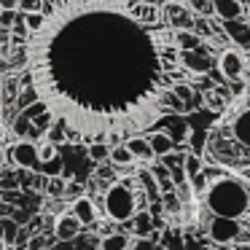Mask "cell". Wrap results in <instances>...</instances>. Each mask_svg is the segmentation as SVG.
Wrapping results in <instances>:
<instances>
[{
    "label": "cell",
    "instance_id": "obj_32",
    "mask_svg": "<svg viewBox=\"0 0 250 250\" xmlns=\"http://www.w3.org/2000/svg\"><path fill=\"white\" fill-rule=\"evenodd\" d=\"M17 22V11H0V30H11Z\"/></svg>",
    "mask_w": 250,
    "mask_h": 250
},
{
    "label": "cell",
    "instance_id": "obj_20",
    "mask_svg": "<svg viewBox=\"0 0 250 250\" xmlns=\"http://www.w3.org/2000/svg\"><path fill=\"white\" fill-rule=\"evenodd\" d=\"M19 86H22V83L17 81V78H6V83H3V89H0V100H3V103H17V94H19Z\"/></svg>",
    "mask_w": 250,
    "mask_h": 250
},
{
    "label": "cell",
    "instance_id": "obj_17",
    "mask_svg": "<svg viewBox=\"0 0 250 250\" xmlns=\"http://www.w3.org/2000/svg\"><path fill=\"white\" fill-rule=\"evenodd\" d=\"M108 162L113 164V167H132V164H135V159L129 156V151H126L124 146H110Z\"/></svg>",
    "mask_w": 250,
    "mask_h": 250
},
{
    "label": "cell",
    "instance_id": "obj_14",
    "mask_svg": "<svg viewBox=\"0 0 250 250\" xmlns=\"http://www.w3.org/2000/svg\"><path fill=\"white\" fill-rule=\"evenodd\" d=\"M146 140H148V146H151L153 159H164V156H169V153L175 151V143L169 140V135H164L162 129L151 132V135H148Z\"/></svg>",
    "mask_w": 250,
    "mask_h": 250
},
{
    "label": "cell",
    "instance_id": "obj_41",
    "mask_svg": "<svg viewBox=\"0 0 250 250\" xmlns=\"http://www.w3.org/2000/svg\"><path fill=\"white\" fill-rule=\"evenodd\" d=\"M242 76H245V83L250 86V60H245V73Z\"/></svg>",
    "mask_w": 250,
    "mask_h": 250
},
{
    "label": "cell",
    "instance_id": "obj_43",
    "mask_svg": "<svg viewBox=\"0 0 250 250\" xmlns=\"http://www.w3.org/2000/svg\"><path fill=\"white\" fill-rule=\"evenodd\" d=\"M0 250H19V248H14V245H6L3 239H0Z\"/></svg>",
    "mask_w": 250,
    "mask_h": 250
},
{
    "label": "cell",
    "instance_id": "obj_13",
    "mask_svg": "<svg viewBox=\"0 0 250 250\" xmlns=\"http://www.w3.org/2000/svg\"><path fill=\"white\" fill-rule=\"evenodd\" d=\"M121 146L129 151V156L135 159V164L137 162H151L153 159V153H151V146H148V140L146 137H140V135H132V137H126Z\"/></svg>",
    "mask_w": 250,
    "mask_h": 250
},
{
    "label": "cell",
    "instance_id": "obj_6",
    "mask_svg": "<svg viewBox=\"0 0 250 250\" xmlns=\"http://www.w3.org/2000/svg\"><path fill=\"white\" fill-rule=\"evenodd\" d=\"M178 62L188 73H196V76H207V73L212 70V57L207 54L202 46H199V49H194V51H180Z\"/></svg>",
    "mask_w": 250,
    "mask_h": 250
},
{
    "label": "cell",
    "instance_id": "obj_25",
    "mask_svg": "<svg viewBox=\"0 0 250 250\" xmlns=\"http://www.w3.org/2000/svg\"><path fill=\"white\" fill-rule=\"evenodd\" d=\"M17 234H19V226L11 221V218H3V242L6 245H14L17 242Z\"/></svg>",
    "mask_w": 250,
    "mask_h": 250
},
{
    "label": "cell",
    "instance_id": "obj_23",
    "mask_svg": "<svg viewBox=\"0 0 250 250\" xmlns=\"http://www.w3.org/2000/svg\"><path fill=\"white\" fill-rule=\"evenodd\" d=\"M140 180H143V186H146V191H148V196H151V202H159V199H162V196H159V186H156V180L151 178V172L140 169Z\"/></svg>",
    "mask_w": 250,
    "mask_h": 250
},
{
    "label": "cell",
    "instance_id": "obj_18",
    "mask_svg": "<svg viewBox=\"0 0 250 250\" xmlns=\"http://www.w3.org/2000/svg\"><path fill=\"white\" fill-rule=\"evenodd\" d=\"M167 119V116H164ZM167 124H169V129L172 132H167L169 135V140H186L188 137V124H186V119H178V116H172V119H167Z\"/></svg>",
    "mask_w": 250,
    "mask_h": 250
},
{
    "label": "cell",
    "instance_id": "obj_16",
    "mask_svg": "<svg viewBox=\"0 0 250 250\" xmlns=\"http://www.w3.org/2000/svg\"><path fill=\"white\" fill-rule=\"evenodd\" d=\"M129 248V239H126V234H105L103 239H100V250H126Z\"/></svg>",
    "mask_w": 250,
    "mask_h": 250
},
{
    "label": "cell",
    "instance_id": "obj_46",
    "mask_svg": "<svg viewBox=\"0 0 250 250\" xmlns=\"http://www.w3.org/2000/svg\"><path fill=\"white\" fill-rule=\"evenodd\" d=\"M0 239H3V218H0Z\"/></svg>",
    "mask_w": 250,
    "mask_h": 250
},
{
    "label": "cell",
    "instance_id": "obj_30",
    "mask_svg": "<svg viewBox=\"0 0 250 250\" xmlns=\"http://www.w3.org/2000/svg\"><path fill=\"white\" fill-rule=\"evenodd\" d=\"M46 191H49L51 196H62V194H65V180H62V178H49Z\"/></svg>",
    "mask_w": 250,
    "mask_h": 250
},
{
    "label": "cell",
    "instance_id": "obj_40",
    "mask_svg": "<svg viewBox=\"0 0 250 250\" xmlns=\"http://www.w3.org/2000/svg\"><path fill=\"white\" fill-rule=\"evenodd\" d=\"M146 6H156V8H162V6H167L169 0H143Z\"/></svg>",
    "mask_w": 250,
    "mask_h": 250
},
{
    "label": "cell",
    "instance_id": "obj_10",
    "mask_svg": "<svg viewBox=\"0 0 250 250\" xmlns=\"http://www.w3.org/2000/svg\"><path fill=\"white\" fill-rule=\"evenodd\" d=\"M212 6V17L221 22H234L242 17V3L239 0H210Z\"/></svg>",
    "mask_w": 250,
    "mask_h": 250
},
{
    "label": "cell",
    "instance_id": "obj_35",
    "mask_svg": "<svg viewBox=\"0 0 250 250\" xmlns=\"http://www.w3.org/2000/svg\"><path fill=\"white\" fill-rule=\"evenodd\" d=\"M46 245H49V242H46L43 237H33V239H30V245H27V250H43Z\"/></svg>",
    "mask_w": 250,
    "mask_h": 250
},
{
    "label": "cell",
    "instance_id": "obj_21",
    "mask_svg": "<svg viewBox=\"0 0 250 250\" xmlns=\"http://www.w3.org/2000/svg\"><path fill=\"white\" fill-rule=\"evenodd\" d=\"M199 172H202V156H194V153L183 156V175H186V180H188L191 175H199Z\"/></svg>",
    "mask_w": 250,
    "mask_h": 250
},
{
    "label": "cell",
    "instance_id": "obj_33",
    "mask_svg": "<svg viewBox=\"0 0 250 250\" xmlns=\"http://www.w3.org/2000/svg\"><path fill=\"white\" fill-rule=\"evenodd\" d=\"M188 180H191V188H194L196 194H202V191L207 188V178H205V175H202V172H199V175H191Z\"/></svg>",
    "mask_w": 250,
    "mask_h": 250
},
{
    "label": "cell",
    "instance_id": "obj_19",
    "mask_svg": "<svg viewBox=\"0 0 250 250\" xmlns=\"http://www.w3.org/2000/svg\"><path fill=\"white\" fill-rule=\"evenodd\" d=\"M180 6H183L188 14H205V17H210V14H212L210 0H183Z\"/></svg>",
    "mask_w": 250,
    "mask_h": 250
},
{
    "label": "cell",
    "instance_id": "obj_11",
    "mask_svg": "<svg viewBox=\"0 0 250 250\" xmlns=\"http://www.w3.org/2000/svg\"><path fill=\"white\" fill-rule=\"evenodd\" d=\"M70 212H73V218H76L81 226H94V221H97V210H94V205H92L89 196H76Z\"/></svg>",
    "mask_w": 250,
    "mask_h": 250
},
{
    "label": "cell",
    "instance_id": "obj_28",
    "mask_svg": "<svg viewBox=\"0 0 250 250\" xmlns=\"http://www.w3.org/2000/svg\"><path fill=\"white\" fill-rule=\"evenodd\" d=\"M41 3H43V0H19L17 11L19 14H35V11H41Z\"/></svg>",
    "mask_w": 250,
    "mask_h": 250
},
{
    "label": "cell",
    "instance_id": "obj_1",
    "mask_svg": "<svg viewBox=\"0 0 250 250\" xmlns=\"http://www.w3.org/2000/svg\"><path fill=\"white\" fill-rule=\"evenodd\" d=\"M43 27L24 38L27 86L49 129L81 146H116L183 105L172 97L175 33L148 27L129 0H43Z\"/></svg>",
    "mask_w": 250,
    "mask_h": 250
},
{
    "label": "cell",
    "instance_id": "obj_27",
    "mask_svg": "<svg viewBox=\"0 0 250 250\" xmlns=\"http://www.w3.org/2000/svg\"><path fill=\"white\" fill-rule=\"evenodd\" d=\"M33 103H38V100H35V94H33V89H19V94H17V108L19 110H24V108H30V105Z\"/></svg>",
    "mask_w": 250,
    "mask_h": 250
},
{
    "label": "cell",
    "instance_id": "obj_38",
    "mask_svg": "<svg viewBox=\"0 0 250 250\" xmlns=\"http://www.w3.org/2000/svg\"><path fill=\"white\" fill-rule=\"evenodd\" d=\"M237 239H239V245H250V231H248V229H245V231H242V229H239Z\"/></svg>",
    "mask_w": 250,
    "mask_h": 250
},
{
    "label": "cell",
    "instance_id": "obj_9",
    "mask_svg": "<svg viewBox=\"0 0 250 250\" xmlns=\"http://www.w3.org/2000/svg\"><path fill=\"white\" fill-rule=\"evenodd\" d=\"M81 234V223L73 218V212H62L54 218V237L62 242H73V239Z\"/></svg>",
    "mask_w": 250,
    "mask_h": 250
},
{
    "label": "cell",
    "instance_id": "obj_26",
    "mask_svg": "<svg viewBox=\"0 0 250 250\" xmlns=\"http://www.w3.org/2000/svg\"><path fill=\"white\" fill-rule=\"evenodd\" d=\"M14 132H17V135H27V132H30V135H38V132L33 129V124H30V119H27L24 113H19V116H17V121H14Z\"/></svg>",
    "mask_w": 250,
    "mask_h": 250
},
{
    "label": "cell",
    "instance_id": "obj_12",
    "mask_svg": "<svg viewBox=\"0 0 250 250\" xmlns=\"http://www.w3.org/2000/svg\"><path fill=\"white\" fill-rule=\"evenodd\" d=\"M129 226H132V231H135L137 239H151L153 231H156V229H153V215L146 210H135V215L129 218Z\"/></svg>",
    "mask_w": 250,
    "mask_h": 250
},
{
    "label": "cell",
    "instance_id": "obj_15",
    "mask_svg": "<svg viewBox=\"0 0 250 250\" xmlns=\"http://www.w3.org/2000/svg\"><path fill=\"white\" fill-rule=\"evenodd\" d=\"M231 135H234V140L239 143V146H245V148H250V108L248 110H242V113L234 119V124H231Z\"/></svg>",
    "mask_w": 250,
    "mask_h": 250
},
{
    "label": "cell",
    "instance_id": "obj_44",
    "mask_svg": "<svg viewBox=\"0 0 250 250\" xmlns=\"http://www.w3.org/2000/svg\"><path fill=\"white\" fill-rule=\"evenodd\" d=\"M186 250H196V242H194V239H188V242H186Z\"/></svg>",
    "mask_w": 250,
    "mask_h": 250
},
{
    "label": "cell",
    "instance_id": "obj_22",
    "mask_svg": "<svg viewBox=\"0 0 250 250\" xmlns=\"http://www.w3.org/2000/svg\"><path fill=\"white\" fill-rule=\"evenodd\" d=\"M22 19H24V27H27V35L38 33V30L43 27V14H41V11H35V14H22Z\"/></svg>",
    "mask_w": 250,
    "mask_h": 250
},
{
    "label": "cell",
    "instance_id": "obj_3",
    "mask_svg": "<svg viewBox=\"0 0 250 250\" xmlns=\"http://www.w3.org/2000/svg\"><path fill=\"white\" fill-rule=\"evenodd\" d=\"M103 207L105 215L116 223H129V218L135 215V194L129 186L124 183H113L110 188H105L103 194Z\"/></svg>",
    "mask_w": 250,
    "mask_h": 250
},
{
    "label": "cell",
    "instance_id": "obj_34",
    "mask_svg": "<svg viewBox=\"0 0 250 250\" xmlns=\"http://www.w3.org/2000/svg\"><path fill=\"white\" fill-rule=\"evenodd\" d=\"M156 242L153 239H135V250H153Z\"/></svg>",
    "mask_w": 250,
    "mask_h": 250
},
{
    "label": "cell",
    "instance_id": "obj_5",
    "mask_svg": "<svg viewBox=\"0 0 250 250\" xmlns=\"http://www.w3.org/2000/svg\"><path fill=\"white\" fill-rule=\"evenodd\" d=\"M8 156H11V162L17 164V167H24V169H38L41 167V162H38V146H35L33 140L14 143V148L8 151Z\"/></svg>",
    "mask_w": 250,
    "mask_h": 250
},
{
    "label": "cell",
    "instance_id": "obj_4",
    "mask_svg": "<svg viewBox=\"0 0 250 250\" xmlns=\"http://www.w3.org/2000/svg\"><path fill=\"white\" fill-rule=\"evenodd\" d=\"M218 70L226 81H239L245 73V57L237 49H223L218 54Z\"/></svg>",
    "mask_w": 250,
    "mask_h": 250
},
{
    "label": "cell",
    "instance_id": "obj_37",
    "mask_svg": "<svg viewBox=\"0 0 250 250\" xmlns=\"http://www.w3.org/2000/svg\"><path fill=\"white\" fill-rule=\"evenodd\" d=\"M19 0H0V11H17Z\"/></svg>",
    "mask_w": 250,
    "mask_h": 250
},
{
    "label": "cell",
    "instance_id": "obj_45",
    "mask_svg": "<svg viewBox=\"0 0 250 250\" xmlns=\"http://www.w3.org/2000/svg\"><path fill=\"white\" fill-rule=\"evenodd\" d=\"M153 250H167V245H156V248H153Z\"/></svg>",
    "mask_w": 250,
    "mask_h": 250
},
{
    "label": "cell",
    "instance_id": "obj_36",
    "mask_svg": "<svg viewBox=\"0 0 250 250\" xmlns=\"http://www.w3.org/2000/svg\"><path fill=\"white\" fill-rule=\"evenodd\" d=\"M207 105H210L212 110H223V100L218 97V94H210V97H207Z\"/></svg>",
    "mask_w": 250,
    "mask_h": 250
},
{
    "label": "cell",
    "instance_id": "obj_31",
    "mask_svg": "<svg viewBox=\"0 0 250 250\" xmlns=\"http://www.w3.org/2000/svg\"><path fill=\"white\" fill-rule=\"evenodd\" d=\"M191 135V148H194V156H199L202 148H205V132H188Z\"/></svg>",
    "mask_w": 250,
    "mask_h": 250
},
{
    "label": "cell",
    "instance_id": "obj_39",
    "mask_svg": "<svg viewBox=\"0 0 250 250\" xmlns=\"http://www.w3.org/2000/svg\"><path fill=\"white\" fill-rule=\"evenodd\" d=\"M164 205H167V210H169V212H172L175 207H178V205H175V194H167V196H164Z\"/></svg>",
    "mask_w": 250,
    "mask_h": 250
},
{
    "label": "cell",
    "instance_id": "obj_29",
    "mask_svg": "<svg viewBox=\"0 0 250 250\" xmlns=\"http://www.w3.org/2000/svg\"><path fill=\"white\" fill-rule=\"evenodd\" d=\"M110 153V146H89V156L94 159V162H105Z\"/></svg>",
    "mask_w": 250,
    "mask_h": 250
},
{
    "label": "cell",
    "instance_id": "obj_8",
    "mask_svg": "<svg viewBox=\"0 0 250 250\" xmlns=\"http://www.w3.org/2000/svg\"><path fill=\"white\" fill-rule=\"evenodd\" d=\"M223 35L231 38V43L237 46V51H250V22H242V19H234V22H223Z\"/></svg>",
    "mask_w": 250,
    "mask_h": 250
},
{
    "label": "cell",
    "instance_id": "obj_24",
    "mask_svg": "<svg viewBox=\"0 0 250 250\" xmlns=\"http://www.w3.org/2000/svg\"><path fill=\"white\" fill-rule=\"evenodd\" d=\"M54 159H60V153H57V146L54 143H49L46 140L43 146H38V162H54Z\"/></svg>",
    "mask_w": 250,
    "mask_h": 250
},
{
    "label": "cell",
    "instance_id": "obj_2",
    "mask_svg": "<svg viewBox=\"0 0 250 250\" xmlns=\"http://www.w3.org/2000/svg\"><path fill=\"white\" fill-rule=\"evenodd\" d=\"M205 199L215 218L237 221L250 212V191L234 178H218L215 183H210L205 188Z\"/></svg>",
    "mask_w": 250,
    "mask_h": 250
},
{
    "label": "cell",
    "instance_id": "obj_7",
    "mask_svg": "<svg viewBox=\"0 0 250 250\" xmlns=\"http://www.w3.org/2000/svg\"><path fill=\"white\" fill-rule=\"evenodd\" d=\"M207 234H210L212 242L229 245V242H234V239H237L239 223H237V221H229V218H212V221H210V229H207Z\"/></svg>",
    "mask_w": 250,
    "mask_h": 250
},
{
    "label": "cell",
    "instance_id": "obj_42",
    "mask_svg": "<svg viewBox=\"0 0 250 250\" xmlns=\"http://www.w3.org/2000/svg\"><path fill=\"white\" fill-rule=\"evenodd\" d=\"M3 164H6V148L0 146V167H3Z\"/></svg>",
    "mask_w": 250,
    "mask_h": 250
}]
</instances>
